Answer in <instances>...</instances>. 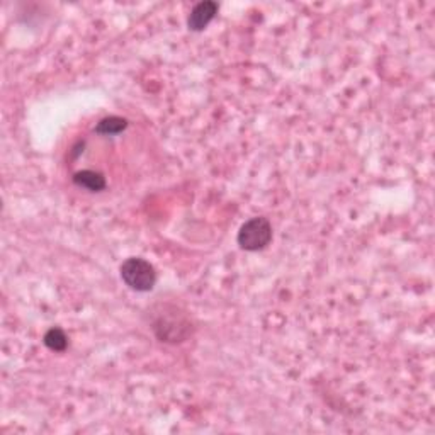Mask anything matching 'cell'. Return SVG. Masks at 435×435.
<instances>
[{
  "instance_id": "obj_1",
  "label": "cell",
  "mask_w": 435,
  "mask_h": 435,
  "mask_svg": "<svg viewBox=\"0 0 435 435\" xmlns=\"http://www.w3.org/2000/svg\"><path fill=\"white\" fill-rule=\"evenodd\" d=\"M121 279L131 291L148 293L156 284V271L150 262L141 257H129L121 264Z\"/></svg>"
},
{
  "instance_id": "obj_3",
  "label": "cell",
  "mask_w": 435,
  "mask_h": 435,
  "mask_svg": "<svg viewBox=\"0 0 435 435\" xmlns=\"http://www.w3.org/2000/svg\"><path fill=\"white\" fill-rule=\"evenodd\" d=\"M218 9V4L213 2V0H204V2L196 4L192 7L189 19H187V28L194 31V33L204 31L209 26V22L216 17Z\"/></svg>"
},
{
  "instance_id": "obj_2",
  "label": "cell",
  "mask_w": 435,
  "mask_h": 435,
  "mask_svg": "<svg viewBox=\"0 0 435 435\" xmlns=\"http://www.w3.org/2000/svg\"><path fill=\"white\" fill-rule=\"evenodd\" d=\"M240 249L245 252H259V250L267 249L272 241V225L267 218L255 216L250 218L240 226L239 235H236Z\"/></svg>"
},
{
  "instance_id": "obj_6",
  "label": "cell",
  "mask_w": 435,
  "mask_h": 435,
  "mask_svg": "<svg viewBox=\"0 0 435 435\" xmlns=\"http://www.w3.org/2000/svg\"><path fill=\"white\" fill-rule=\"evenodd\" d=\"M43 344L53 352H65L66 347H69V337H66L64 330L53 326L43 335Z\"/></svg>"
},
{
  "instance_id": "obj_5",
  "label": "cell",
  "mask_w": 435,
  "mask_h": 435,
  "mask_svg": "<svg viewBox=\"0 0 435 435\" xmlns=\"http://www.w3.org/2000/svg\"><path fill=\"white\" fill-rule=\"evenodd\" d=\"M128 128V119L119 118V116H109V118L101 119L94 128V131L102 136H114V134L123 133Z\"/></svg>"
},
{
  "instance_id": "obj_4",
  "label": "cell",
  "mask_w": 435,
  "mask_h": 435,
  "mask_svg": "<svg viewBox=\"0 0 435 435\" xmlns=\"http://www.w3.org/2000/svg\"><path fill=\"white\" fill-rule=\"evenodd\" d=\"M71 181H74L75 186L87 189L89 192H101L107 186L106 177L101 172H96V170H80V172H75Z\"/></svg>"
}]
</instances>
